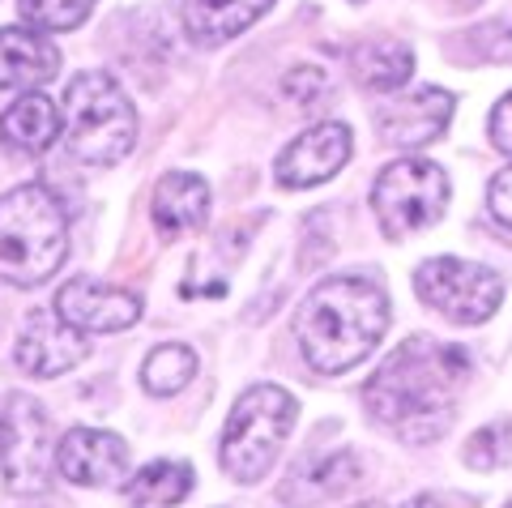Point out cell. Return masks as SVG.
<instances>
[{
  "instance_id": "23",
  "label": "cell",
  "mask_w": 512,
  "mask_h": 508,
  "mask_svg": "<svg viewBox=\"0 0 512 508\" xmlns=\"http://www.w3.org/2000/svg\"><path fill=\"white\" fill-rule=\"evenodd\" d=\"M512 462V423L500 419L474 432L466 444V466L470 470H495V466H508Z\"/></svg>"
},
{
  "instance_id": "1",
  "label": "cell",
  "mask_w": 512,
  "mask_h": 508,
  "mask_svg": "<svg viewBox=\"0 0 512 508\" xmlns=\"http://www.w3.org/2000/svg\"><path fill=\"white\" fill-rule=\"evenodd\" d=\"M470 376V355L453 342L406 338L363 385L372 419L393 427L410 444L436 440L453 423L457 393Z\"/></svg>"
},
{
  "instance_id": "10",
  "label": "cell",
  "mask_w": 512,
  "mask_h": 508,
  "mask_svg": "<svg viewBox=\"0 0 512 508\" xmlns=\"http://www.w3.org/2000/svg\"><path fill=\"white\" fill-rule=\"evenodd\" d=\"M56 312L69 321L73 329H90V333H116L137 325L141 316V299L128 295L120 287H107L99 278H69L56 295Z\"/></svg>"
},
{
  "instance_id": "22",
  "label": "cell",
  "mask_w": 512,
  "mask_h": 508,
  "mask_svg": "<svg viewBox=\"0 0 512 508\" xmlns=\"http://www.w3.org/2000/svg\"><path fill=\"white\" fill-rule=\"evenodd\" d=\"M18 9L35 30H73L90 18L94 0H18Z\"/></svg>"
},
{
  "instance_id": "19",
  "label": "cell",
  "mask_w": 512,
  "mask_h": 508,
  "mask_svg": "<svg viewBox=\"0 0 512 508\" xmlns=\"http://www.w3.org/2000/svg\"><path fill=\"white\" fill-rule=\"evenodd\" d=\"M192 491V466L188 462H150L124 483V500L133 508H171L188 500Z\"/></svg>"
},
{
  "instance_id": "5",
  "label": "cell",
  "mask_w": 512,
  "mask_h": 508,
  "mask_svg": "<svg viewBox=\"0 0 512 508\" xmlns=\"http://www.w3.org/2000/svg\"><path fill=\"white\" fill-rule=\"evenodd\" d=\"M299 406L286 389L278 385H256L235 402L227 432H222V470L235 483H256L265 479L282 440L291 436Z\"/></svg>"
},
{
  "instance_id": "20",
  "label": "cell",
  "mask_w": 512,
  "mask_h": 508,
  "mask_svg": "<svg viewBox=\"0 0 512 508\" xmlns=\"http://www.w3.org/2000/svg\"><path fill=\"white\" fill-rule=\"evenodd\" d=\"M350 65H355V77L367 90H397L410 82L414 52L402 39H372L350 56Z\"/></svg>"
},
{
  "instance_id": "2",
  "label": "cell",
  "mask_w": 512,
  "mask_h": 508,
  "mask_svg": "<svg viewBox=\"0 0 512 508\" xmlns=\"http://www.w3.org/2000/svg\"><path fill=\"white\" fill-rule=\"evenodd\" d=\"M389 329V295L372 278H329L303 299L295 316V338L308 368L320 376L350 372L376 351Z\"/></svg>"
},
{
  "instance_id": "12",
  "label": "cell",
  "mask_w": 512,
  "mask_h": 508,
  "mask_svg": "<svg viewBox=\"0 0 512 508\" xmlns=\"http://www.w3.org/2000/svg\"><path fill=\"white\" fill-rule=\"evenodd\" d=\"M448 120H453V94L448 90H436V86H423L406 94V99H393L376 111V129L389 146H402V150H414V146H427L436 141Z\"/></svg>"
},
{
  "instance_id": "28",
  "label": "cell",
  "mask_w": 512,
  "mask_h": 508,
  "mask_svg": "<svg viewBox=\"0 0 512 508\" xmlns=\"http://www.w3.org/2000/svg\"><path fill=\"white\" fill-rule=\"evenodd\" d=\"M402 508H470V500L453 496V491H427V496H414L410 504Z\"/></svg>"
},
{
  "instance_id": "14",
  "label": "cell",
  "mask_w": 512,
  "mask_h": 508,
  "mask_svg": "<svg viewBox=\"0 0 512 508\" xmlns=\"http://www.w3.org/2000/svg\"><path fill=\"white\" fill-rule=\"evenodd\" d=\"M359 483V457L350 449H333V453H316L308 462H299L286 483L278 487V500L286 508H316L333 496H342Z\"/></svg>"
},
{
  "instance_id": "21",
  "label": "cell",
  "mask_w": 512,
  "mask_h": 508,
  "mask_svg": "<svg viewBox=\"0 0 512 508\" xmlns=\"http://www.w3.org/2000/svg\"><path fill=\"white\" fill-rule=\"evenodd\" d=\"M192 376H197V355H192L188 346H158V351L141 363V385L158 393V398L184 389Z\"/></svg>"
},
{
  "instance_id": "6",
  "label": "cell",
  "mask_w": 512,
  "mask_h": 508,
  "mask_svg": "<svg viewBox=\"0 0 512 508\" xmlns=\"http://www.w3.org/2000/svg\"><path fill=\"white\" fill-rule=\"evenodd\" d=\"M372 205L380 231L389 240H406V235L440 222L448 205V176L427 158H397V163L380 171L372 188Z\"/></svg>"
},
{
  "instance_id": "8",
  "label": "cell",
  "mask_w": 512,
  "mask_h": 508,
  "mask_svg": "<svg viewBox=\"0 0 512 508\" xmlns=\"http://www.w3.org/2000/svg\"><path fill=\"white\" fill-rule=\"evenodd\" d=\"M414 291L427 308H436L440 316L457 325H483L487 316H495L504 299L500 274H491L487 265L457 261V257H431L414 274Z\"/></svg>"
},
{
  "instance_id": "27",
  "label": "cell",
  "mask_w": 512,
  "mask_h": 508,
  "mask_svg": "<svg viewBox=\"0 0 512 508\" xmlns=\"http://www.w3.org/2000/svg\"><path fill=\"white\" fill-rule=\"evenodd\" d=\"M491 141H495V150L512 154V94H504L491 111Z\"/></svg>"
},
{
  "instance_id": "4",
  "label": "cell",
  "mask_w": 512,
  "mask_h": 508,
  "mask_svg": "<svg viewBox=\"0 0 512 508\" xmlns=\"http://www.w3.org/2000/svg\"><path fill=\"white\" fill-rule=\"evenodd\" d=\"M64 146L77 163L111 167L133 150L137 141V111L124 99L116 77L107 73H77L60 103Z\"/></svg>"
},
{
  "instance_id": "26",
  "label": "cell",
  "mask_w": 512,
  "mask_h": 508,
  "mask_svg": "<svg viewBox=\"0 0 512 508\" xmlns=\"http://www.w3.org/2000/svg\"><path fill=\"white\" fill-rule=\"evenodd\" d=\"M487 205H491V214L504 222V227H512V167H504L500 176L491 180L487 188Z\"/></svg>"
},
{
  "instance_id": "11",
  "label": "cell",
  "mask_w": 512,
  "mask_h": 508,
  "mask_svg": "<svg viewBox=\"0 0 512 508\" xmlns=\"http://www.w3.org/2000/svg\"><path fill=\"white\" fill-rule=\"evenodd\" d=\"M86 351L90 346L82 338V329H73L60 312H30L22 325V338L13 346L18 368L35 376H64L86 359Z\"/></svg>"
},
{
  "instance_id": "7",
  "label": "cell",
  "mask_w": 512,
  "mask_h": 508,
  "mask_svg": "<svg viewBox=\"0 0 512 508\" xmlns=\"http://www.w3.org/2000/svg\"><path fill=\"white\" fill-rule=\"evenodd\" d=\"M0 479L13 496H39L52 483V427L26 393H13L0 410Z\"/></svg>"
},
{
  "instance_id": "16",
  "label": "cell",
  "mask_w": 512,
  "mask_h": 508,
  "mask_svg": "<svg viewBox=\"0 0 512 508\" xmlns=\"http://www.w3.org/2000/svg\"><path fill=\"white\" fill-rule=\"evenodd\" d=\"M60 69V52L35 30L5 26L0 30V90H26L52 82Z\"/></svg>"
},
{
  "instance_id": "9",
  "label": "cell",
  "mask_w": 512,
  "mask_h": 508,
  "mask_svg": "<svg viewBox=\"0 0 512 508\" xmlns=\"http://www.w3.org/2000/svg\"><path fill=\"white\" fill-rule=\"evenodd\" d=\"M350 150H355V141H350V129L338 120L329 124H316V129L299 133L291 146L278 154V184L282 188H312V184H325L333 180L338 171L346 167Z\"/></svg>"
},
{
  "instance_id": "17",
  "label": "cell",
  "mask_w": 512,
  "mask_h": 508,
  "mask_svg": "<svg viewBox=\"0 0 512 508\" xmlns=\"http://www.w3.org/2000/svg\"><path fill=\"white\" fill-rule=\"evenodd\" d=\"M274 0H184V30L201 47H218L248 30Z\"/></svg>"
},
{
  "instance_id": "29",
  "label": "cell",
  "mask_w": 512,
  "mask_h": 508,
  "mask_svg": "<svg viewBox=\"0 0 512 508\" xmlns=\"http://www.w3.org/2000/svg\"><path fill=\"white\" fill-rule=\"evenodd\" d=\"M359 508H380V504H359Z\"/></svg>"
},
{
  "instance_id": "30",
  "label": "cell",
  "mask_w": 512,
  "mask_h": 508,
  "mask_svg": "<svg viewBox=\"0 0 512 508\" xmlns=\"http://www.w3.org/2000/svg\"><path fill=\"white\" fill-rule=\"evenodd\" d=\"M504 508H512V504H504Z\"/></svg>"
},
{
  "instance_id": "24",
  "label": "cell",
  "mask_w": 512,
  "mask_h": 508,
  "mask_svg": "<svg viewBox=\"0 0 512 508\" xmlns=\"http://www.w3.org/2000/svg\"><path fill=\"white\" fill-rule=\"evenodd\" d=\"M282 90H286V99L299 103V107H316L320 94H329V77L320 73V69H291L282 77Z\"/></svg>"
},
{
  "instance_id": "18",
  "label": "cell",
  "mask_w": 512,
  "mask_h": 508,
  "mask_svg": "<svg viewBox=\"0 0 512 508\" xmlns=\"http://www.w3.org/2000/svg\"><path fill=\"white\" fill-rule=\"evenodd\" d=\"M60 137V111L43 94H22L0 116V141L22 154H43Z\"/></svg>"
},
{
  "instance_id": "13",
  "label": "cell",
  "mask_w": 512,
  "mask_h": 508,
  "mask_svg": "<svg viewBox=\"0 0 512 508\" xmlns=\"http://www.w3.org/2000/svg\"><path fill=\"white\" fill-rule=\"evenodd\" d=\"M56 466L64 479L82 487H111L128 470V444L103 427H73L56 449Z\"/></svg>"
},
{
  "instance_id": "25",
  "label": "cell",
  "mask_w": 512,
  "mask_h": 508,
  "mask_svg": "<svg viewBox=\"0 0 512 508\" xmlns=\"http://www.w3.org/2000/svg\"><path fill=\"white\" fill-rule=\"evenodd\" d=\"M474 47L483 60H512V18L487 22L474 30Z\"/></svg>"
},
{
  "instance_id": "3",
  "label": "cell",
  "mask_w": 512,
  "mask_h": 508,
  "mask_svg": "<svg viewBox=\"0 0 512 508\" xmlns=\"http://www.w3.org/2000/svg\"><path fill=\"white\" fill-rule=\"evenodd\" d=\"M69 261V218L43 184L0 197V282L39 287Z\"/></svg>"
},
{
  "instance_id": "15",
  "label": "cell",
  "mask_w": 512,
  "mask_h": 508,
  "mask_svg": "<svg viewBox=\"0 0 512 508\" xmlns=\"http://www.w3.org/2000/svg\"><path fill=\"white\" fill-rule=\"evenodd\" d=\"M150 214H154L158 235H167V240L192 235L210 218V188H205L201 176H192V171H171V176H163L154 188Z\"/></svg>"
}]
</instances>
